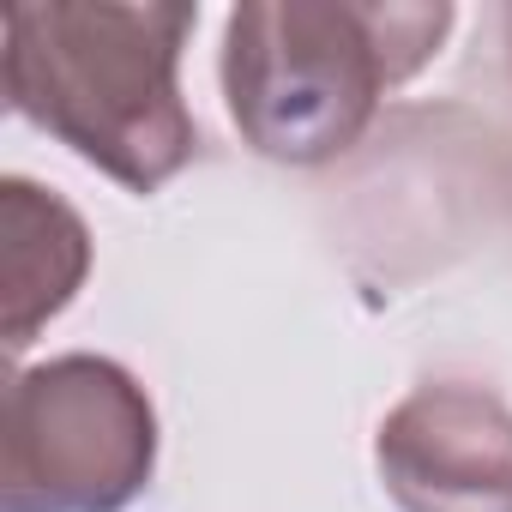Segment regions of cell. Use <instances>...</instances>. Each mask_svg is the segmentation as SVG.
<instances>
[{"label":"cell","mask_w":512,"mask_h":512,"mask_svg":"<svg viewBox=\"0 0 512 512\" xmlns=\"http://www.w3.org/2000/svg\"><path fill=\"white\" fill-rule=\"evenodd\" d=\"M199 7H115V0H13L0 13V85L13 115L55 133L73 157L157 193L199 151L181 103V49Z\"/></svg>","instance_id":"cell-1"},{"label":"cell","mask_w":512,"mask_h":512,"mask_svg":"<svg viewBox=\"0 0 512 512\" xmlns=\"http://www.w3.org/2000/svg\"><path fill=\"white\" fill-rule=\"evenodd\" d=\"M452 7L386 0H247L223 25V103L272 163L320 169L344 157L386 91L416 79L452 37Z\"/></svg>","instance_id":"cell-2"},{"label":"cell","mask_w":512,"mask_h":512,"mask_svg":"<svg viewBox=\"0 0 512 512\" xmlns=\"http://www.w3.org/2000/svg\"><path fill=\"white\" fill-rule=\"evenodd\" d=\"M157 470V410L109 356L19 368L0 416V512H127Z\"/></svg>","instance_id":"cell-3"},{"label":"cell","mask_w":512,"mask_h":512,"mask_svg":"<svg viewBox=\"0 0 512 512\" xmlns=\"http://www.w3.org/2000/svg\"><path fill=\"white\" fill-rule=\"evenodd\" d=\"M398 512H512V404L476 380H428L374 434Z\"/></svg>","instance_id":"cell-4"},{"label":"cell","mask_w":512,"mask_h":512,"mask_svg":"<svg viewBox=\"0 0 512 512\" xmlns=\"http://www.w3.org/2000/svg\"><path fill=\"white\" fill-rule=\"evenodd\" d=\"M91 229L85 217L25 175L0 181V338L19 356L85 284Z\"/></svg>","instance_id":"cell-5"},{"label":"cell","mask_w":512,"mask_h":512,"mask_svg":"<svg viewBox=\"0 0 512 512\" xmlns=\"http://www.w3.org/2000/svg\"><path fill=\"white\" fill-rule=\"evenodd\" d=\"M500 31H506V67H512V7H506V19H500Z\"/></svg>","instance_id":"cell-6"}]
</instances>
